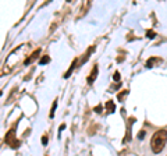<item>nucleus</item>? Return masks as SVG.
<instances>
[{
  "label": "nucleus",
  "mask_w": 167,
  "mask_h": 156,
  "mask_svg": "<svg viewBox=\"0 0 167 156\" xmlns=\"http://www.w3.org/2000/svg\"><path fill=\"white\" fill-rule=\"evenodd\" d=\"M166 142H167V131L166 130H159L152 137L151 149L153 151V153H160L163 151V148L166 146Z\"/></svg>",
  "instance_id": "1"
},
{
  "label": "nucleus",
  "mask_w": 167,
  "mask_h": 156,
  "mask_svg": "<svg viewBox=\"0 0 167 156\" xmlns=\"http://www.w3.org/2000/svg\"><path fill=\"white\" fill-rule=\"evenodd\" d=\"M4 142L7 144L9 146H11L13 149H17L18 146H20V141L17 140V137H16V130L11 128L7 131L6 137H4Z\"/></svg>",
  "instance_id": "2"
},
{
  "label": "nucleus",
  "mask_w": 167,
  "mask_h": 156,
  "mask_svg": "<svg viewBox=\"0 0 167 156\" xmlns=\"http://www.w3.org/2000/svg\"><path fill=\"white\" fill-rule=\"evenodd\" d=\"M39 54H40V49L33 50V52H32V54H30V56H28L25 60H24V64H25V66L31 64V63H32V61H35V60L38 59V56H39Z\"/></svg>",
  "instance_id": "3"
},
{
  "label": "nucleus",
  "mask_w": 167,
  "mask_h": 156,
  "mask_svg": "<svg viewBox=\"0 0 167 156\" xmlns=\"http://www.w3.org/2000/svg\"><path fill=\"white\" fill-rule=\"evenodd\" d=\"M96 77H98V66H93V68H92V71H91V74L88 75V84L89 85H92L93 84V81L96 80Z\"/></svg>",
  "instance_id": "4"
},
{
  "label": "nucleus",
  "mask_w": 167,
  "mask_h": 156,
  "mask_svg": "<svg viewBox=\"0 0 167 156\" xmlns=\"http://www.w3.org/2000/svg\"><path fill=\"white\" fill-rule=\"evenodd\" d=\"M114 109H116V106H114V102L113 100H107L106 102V113H114Z\"/></svg>",
  "instance_id": "5"
},
{
  "label": "nucleus",
  "mask_w": 167,
  "mask_h": 156,
  "mask_svg": "<svg viewBox=\"0 0 167 156\" xmlns=\"http://www.w3.org/2000/svg\"><path fill=\"white\" fill-rule=\"evenodd\" d=\"M77 63H78V59H75V60H74V61H72V63H71V66H70L68 71H67V73L64 74V77H66V78H68V77L71 75V73H72V71L75 70V67H77Z\"/></svg>",
  "instance_id": "6"
},
{
  "label": "nucleus",
  "mask_w": 167,
  "mask_h": 156,
  "mask_svg": "<svg viewBox=\"0 0 167 156\" xmlns=\"http://www.w3.org/2000/svg\"><path fill=\"white\" fill-rule=\"evenodd\" d=\"M156 61H162V59H156V57H153V59H149L146 61V67H152Z\"/></svg>",
  "instance_id": "7"
},
{
  "label": "nucleus",
  "mask_w": 167,
  "mask_h": 156,
  "mask_svg": "<svg viewBox=\"0 0 167 156\" xmlns=\"http://www.w3.org/2000/svg\"><path fill=\"white\" fill-rule=\"evenodd\" d=\"M93 50H95V46H91L88 49V52H86V54H85V57H84V59H82V63H85L86 60H88V57H89V54L92 53V52H93Z\"/></svg>",
  "instance_id": "8"
},
{
  "label": "nucleus",
  "mask_w": 167,
  "mask_h": 156,
  "mask_svg": "<svg viewBox=\"0 0 167 156\" xmlns=\"http://www.w3.org/2000/svg\"><path fill=\"white\" fill-rule=\"evenodd\" d=\"M49 61H50V57L47 56V54H46V56H43L42 59L39 60V64H42V66H43V64H47Z\"/></svg>",
  "instance_id": "9"
},
{
  "label": "nucleus",
  "mask_w": 167,
  "mask_h": 156,
  "mask_svg": "<svg viewBox=\"0 0 167 156\" xmlns=\"http://www.w3.org/2000/svg\"><path fill=\"white\" fill-rule=\"evenodd\" d=\"M125 95H128V91H123V92H120V93H118V95H117V99L118 100H120V102H123V99H124V96H125Z\"/></svg>",
  "instance_id": "10"
},
{
  "label": "nucleus",
  "mask_w": 167,
  "mask_h": 156,
  "mask_svg": "<svg viewBox=\"0 0 167 156\" xmlns=\"http://www.w3.org/2000/svg\"><path fill=\"white\" fill-rule=\"evenodd\" d=\"M57 107V99L53 102V106H52V110H50V117H54V110Z\"/></svg>",
  "instance_id": "11"
},
{
  "label": "nucleus",
  "mask_w": 167,
  "mask_h": 156,
  "mask_svg": "<svg viewBox=\"0 0 167 156\" xmlns=\"http://www.w3.org/2000/svg\"><path fill=\"white\" fill-rule=\"evenodd\" d=\"M113 80H114L116 82H118V81H120V73H118V71H116V73H114V75H113Z\"/></svg>",
  "instance_id": "12"
},
{
  "label": "nucleus",
  "mask_w": 167,
  "mask_h": 156,
  "mask_svg": "<svg viewBox=\"0 0 167 156\" xmlns=\"http://www.w3.org/2000/svg\"><path fill=\"white\" fill-rule=\"evenodd\" d=\"M146 36H148V38H155L156 35H155L153 31H146Z\"/></svg>",
  "instance_id": "13"
},
{
  "label": "nucleus",
  "mask_w": 167,
  "mask_h": 156,
  "mask_svg": "<svg viewBox=\"0 0 167 156\" xmlns=\"http://www.w3.org/2000/svg\"><path fill=\"white\" fill-rule=\"evenodd\" d=\"M47 141H49L47 135H43V137H42V144H43V145H46V144H47Z\"/></svg>",
  "instance_id": "14"
},
{
  "label": "nucleus",
  "mask_w": 167,
  "mask_h": 156,
  "mask_svg": "<svg viewBox=\"0 0 167 156\" xmlns=\"http://www.w3.org/2000/svg\"><path fill=\"white\" fill-rule=\"evenodd\" d=\"M144 137H145V131H141V133L138 134V138H139V140H144Z\"/></svg>",
  "instance_id": "15"
},
{
  "label": "nucleus",
  "mask_w": 167,
  "mask_h": 156,
  "mask_svg": "<svg viewBox=\"0 0 167 156\" xmlns=\"http://www.w3.org/2000/svg\"><path fill=\"white\" fill-rule=\"evenodd\" d=\"M95 112H98V113H100V112H102V106H100V105H99V106H96Z\"/></svg>",
  "instance_id": "16"
},
{
  "label": "nucleus",
  "mask_w": 167,
  "mask_h": 156,
  "mask_svg": "<svg viewBox=\"0 0 167 156\" xmlns=\"http://www.w3.org/2000/svg\"><path fill=\"white\" fill-rule=\"evenodd\" d=\"M64 128H66V124H61V126H60V128H59V133H61Z\"/></svg>",
  "instance_id": "17"
}]
</instances>
